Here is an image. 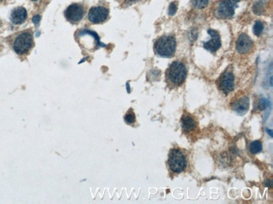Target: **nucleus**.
I'll list each match as a JSON object with an SVG mask.
<instances>
[{
	"instance_id": "nucleus-1",
	"label": "nucleus",
	"mask_w": 273,
	"mask_h": 204,
	"mask_svg": "<svg viewBox=\"0 0 273 204\" xmlns=\"http://www.w3.org/2000/svg\"><path fill=\"white\" fill-rule=\"evenodd\" d=\"M177 49V40L171 34H165L160 37L154 44V51L160 57L171 58L174 55Z\"/></svg>"
},
{
	"instance_id": "nucleus-2",
	"label": "nucleus",
	"mask_w": 273,
	"mask_h": 204,
	"mask_svg": "<svg viewBox=\"0 0 273 204\" xmlns=\"http://www.w3.org/2000/svg\"><path fill=\"white\" fill-rule=\"evenodd\" d=\"M187 75V67L182 61H174L168 67L166 73V79L172 86H180L185 82Z\"/></svg>"
},
{
	"instance_id": "nucleus-3",
	"label": "nucleus",
	"mask_w": 273,
	"mask_h": 204,
	"mask_svg": "<svg viewBox=\"0 0 273 204\" xmlns=\"http://www.w3.org/2000/svg\"><path fill=\"white\" fill-rule=\"evenodd\" d=\"M34 44L32 33L26 30L24 32L20 33L16 38H15L13 48L15 53L18 54H25L29 53V51L32 49Z\"/></svg>"
},
{
	"instance_id": "nucleus-4",
	"label": "nucleus",
	"mask_w": 273,
	"mask_h": 204,
	"mask_svg": "<svg viewBox=\"0 0 273 204\" xmlns=\"http://www.w3.org/2000/svg\"><path fill=\"white\" fill-rule=\"evenodd\" d=\"M168 166L174 173H180L185 170L187 166V161L182 151L177 148L171 149L168 158Z\"/></svg>"
},
{
	"instance_id": "nucleus-5",
	"label": "nucleus",
	"mask_w": 273,
	"mask_h": 204,
	"mask_svg": "<svg viewBox=\"0 0 273 204\" xmlns=\"http://www.w3.org/2000/svg\"><path fill=\"white\" fill-rule=\"evenodd\" d=\"M240 0H220L215 7L214 15L218 18H231Z\"/></svg>"
},
{
	"instance_id": "nucleus-6",
	"label": "nucleus",
	"mask_w": 273,
	"mask_h": 204,
	"mask_svg": "<svg viewBox=\"0 0 273 204\" xmlns=\"http://www.w3.org/2000/svg\"><path fill=\"white\" fill-rule=\"evenodd\" d=\"M64 14L67 21L72 24H77L84 17L85 9L82 4H72L67 7Z\"/></svg>"
},
{
	"instance_id": "nucleus-7",
	"label": "nucleus",
	"mask_w": 273,
	"mask_h": 204,
	"mask_svg": "<svg viewBox=\"0 0 273 204\" xmlns=\"http://www.w3.org/2000/svg\"><path fill=\"white\" fill-rule=\"evenodd\" d=\"M217 86L223 93L229 94L234 88V77L232 71L227 69L217 80Z\"/></svg>"
},
{
	"instance_id": "nucleus-8",
	"label": "nucleus",
	"mask_w": 273,
	"mask_h": 204,
	"mask_svg": "<svg viewBox=\"0 0 273 204\" xmlns=\"http://www.w3.org/2000/svg\"><path fill=\"white\" fill-rule=\"evenodd\" d=\"M109 10L103 6H96L89 9L88 20L92 24H98L105 22L109 18Z\"/></svg>"
},
{
	"instance_id": "nucleus-9",
	"label": "nucleus",
	"mask_w": 273,
	"mask_h": 204,
	"mask_svg": "<svg viewBox=\"0 0 273 204\" xmlns=\"http://www.w3.org/2000/svg\"><path fill=\"white\" fill-rule=\"evenodd\" d=\"M207 34L211 36V40L207 42H204V47L205 50H208L211 53H215L221 47V38L217 30L209 29Z\"/></svg>"
},
{
	"instance_id": "nucleus-10",
	"label": "nucleus",
	"mask_w": 273,
	"mask_h": 204,
	"mask_svg": "<svg viewBox=\"0 0 273 204\" xmlns=\"http://www.w3.org/2000/svg\"><path fill=\"white\" fill-rule=\"evenodd\" d=\"M253 48V41L246 34H241L236 41V50L240 54H246Z\"/></svg>"
},
{
	"instance_id": "nucleus-11",
	"label": "nucleus",
	"mask_w": 273,
	"mask_h": 204,
	"mask_svg": "<svg viewBox=\"0 0 273 204\" xmlns=\"http://www.w3.org/2000/svg\"><path fill=\"white\" fill-rule=\"evenodd\" d=\"M232 109L239 115H244L250 107V100L247 96H243L234 100L232 105Z\"/></svg>"
},
{
	"instance_id": "nucleus-12",
	"label": "nucleus",
	"mask_w": 273,
	"mask_h": 204,
	"mask_svg": "<svg viewBox=\"0 0 273 204\" xmlns=\"http://www.w3.org/2000/svg\"><path fill=\"white\" fill-rule=\"evenodd\" d=\"M27 18V11L25 8L18 7L15 8L11 12L10 21L14 24H21Z\"/></svg>"
},
{
	"instance_id": "nucleus-13",
	"label": "nucleus",
	"mask_w": 273,
	"mask_h": 204,
	"mask_svg": "<svg viewBox=\"0 0 273 204\" xmlns=\"http://www.w3.org/2000/svg\"><path fill=\"white\" fill-rule=\"evenodd\" d=\"M181 125L183 131H191L195 129L196 127V121L193 116L190 115H184L181 120Z\"/></svg>"
},
{
	"instance_id": "nucleus-14",
	"label": "nucleus",
	"mask_w": 273,
	"mask_h": 204,
	"mask_svg": "<svg viewBox=\"0 0 273 204\" xmlns=\"http://www.w3.org/2000/svg\"><path fill=\"white\" fill-rule=\"evenodd\" d=\"M266 4H267V0H257L256 2H255L252 7V10L254 12V14L256 15H263L266 11Z\"/></svg>"
},
{
	"instance_id": "nucleus-15",
	"label": "nucleus",
	"mask_w": 273,
	"mask_h": 204,
	"mask_svg": "<svg viewBox=\"0 0 273 204\" xmlns=\"http://www.w3.org/2000/svg\"><path fill=\"white\" fill-rule=\"evenodd\" d=\"M250 151L252 154H257L262 151V143L260 141H255L251 142L250 146Z\"/></svg>"
},
{
	"instance_id": "nucleus-16",
	"label": "nucleus",
	"mask_w": 273,
	"mask_h": 204,
	"mask_svg": "<svg viewBox=\"0 0 273 204\" xmlns=\"http://www.w3.org/2000/svg\"><path fill=\"white\" fill-rule=\"evenodd\" d=\"M263 29H264V25H263V23L260 20H257L255 22V24H254V27H253V32H254V34L256 36H261L262 31H263Z\"/></svg>"
},
{
	"instance_id": "nucleus-17",
	"label": "nucleus",
	"mask_w": 273,
	"mask_h": 204,
	"mask_svg": "<svg viewBox=\"0 0 273 204\" xmlns=\"http://www.w3.org/2000/svg\"><path fill=\"white\" fill-rule=\"evenodd\" d=\"M192 4L197 8H204L207 6L209 0H191Z\"/></svg>"
},
{
	"instance_id": "nucleus-18",
	"label": "nucleus",
	"mask_w": 273,
	"mask_h": 204,
	"mask_svg": "<svg viewBox=\"0 0 273 204\" xmlns=\"http://www.w3.org/2000/svg\"><path fill=\"white\" fill-rule=\"evenodd\" d=\"M124 121L126 122L129 125H131L133 123L135 122V115L134 113L133 110H130L128 111V112L126 113V115H124Z\"/></svg>"
},
{
	"instance_id": "nucleus-19",
	"label": "nucleus",
	"mask_w": 273,
	"mask_h": 204,
	"mask_svg": "<svg viewBox=\"0 0 273 204\" xmlns=\"http://www.w3.org/2000/svg\"><path fill=\"white\" fill-rule=\"evenodd\" d=\"M177 10V2H171L170 5H169V8H168V15H174L176 14V12Z\"/></svg>"
},
{
	"instance_id": "nucleus-20",
	"label": "nucleus",
	"mask_w": 273,
	"mask_h": 204,
	"mask_svg": "<svg viewBox=\"0 0 273 204\" xmlns=\"http://www.w3.org/2000/svg\"><path fill=\"white\" fill-rule=\"evenodd\" d=\"M266 105H268V101H266V100H260V104H259V107H260V109H264L266 107Z\"/></svg>"
},
{
	"instance_id": "nucleus-21",
	"label": "nucleus",
	"mask_w": 273,
	"mask_h": 204,
	"mask_svg": "<svg viewBox=\"0 0 273 204\" xmlns=\"http://www.w3.org/2000/svg\"><path fill=\"white\" fill-rule=\"evenodd\" d=\"M40 20V15H35V16H34L32 18V21L33 23L35 24H39V22Z\"/></svg>"
},
{
	"instance_id": "nucleus-22",
	"label": "nucleus",
	"mask_w": 273,
	"mask_h": 204,
	"mask_svg": "<svg viewBox=\"0 0 273 204\" xmlns=\"http://www.w3.org/2000/svg\"><path fill=\"white\" fill-rule=\"evenodd\" d=\"M139 1H140V0H124V4L126 5H131V4L137 3Z\"/></svg>"
},
{
	"instance_id": "nucleus-23",
	"label": "nucleus",
	"mask_w": 273,
	"mask_h": 204,
	"mask_svg": "<svg viewBox=\"0 0 273 204\" xmlns=\"http://www.w3.org/2000/svg\"><path fill=\"white\" fill-rule=\"evenodd\" d=\"M32 1H37V0H32Z\"/></svg>"
},
{
	"instance_id": "nucleus-24",
	"label": "nucleus",
	"mask_w": 273,
	"mask_h": 204,
	"mask_svg": "<svg viewBox=\"0 0 273 204\" xmlns=\"http://www.w3.org/2000/svg\"><path fill=\"white\" fill-rule=\"evenodd\" d=\"M0 1H4V0H0Z\"/></svg>"
}]
</instances>
